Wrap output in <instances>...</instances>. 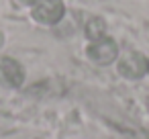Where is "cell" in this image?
<instances>
[{
  "label": "cell",
  "mask_w": 149,
  "mask_h": 139,
  "mask_svg": "<svg viewBox=\"0 0 149 139\" xmlns=\"http://www.w3.org/2000/svg\"><path fill=\"white\" fill-rule=\"evenodd\" d=\"M31 17L43 27H55L65 17V2L63 0H39L35 6H31Z\"/></svg>",
  "instance_id": "obj_1"
},
{
  "label": "cell",
  "mask_w": 149,
  "mask_h": 139,
  "mask_svg": "<svg viewBox=\"0 0 149 139\" xmlns=\"http://www.w3.org/2000/svg\"><path fill=\"white\" fill-rule=\"evenodd\" d=\"M118 55H120L118 43L108 35L102 39H96V41H90L86 47V57L96 66H110L118 59Z\"/></svg>",
  "instance_id": "obj_2"
},
{
  "label": "cell",
  "mask_w": 149,
  "mask_h": 139,
  "mask_svg": "<svg viewBox=\"0 0 149 139\" xmlns=\"http://www.w3.org/2000/svg\"><path fill=\"white\" fill-rule=\"evenodd\" d=\"M116 72L127 80H141L147 74V57L141 51H125L116 59Z\"/></svg>",
  "instance_id": "obj_3"
},
{
  "label": "cell",
  "mask_w": 149,
  "mask_h": 139,
  "mask_svg": "<svg viewBox=\"0 0 149 139\" xmlns=\"http://www.w3.org/2000/svg\"><path fill=\"white\" fill-rule=\"evenodd\" d=\"M25 68L19 59L10 55H0V86L8 90H19L25 84Z\"/></svg>",
  "instance_id": "obj_4"
},
{
  "label": "cell",
  "mask_w": 149,
  "mask_h": 139,
  "mask_svg": "<svg viewBox=\"0 0 149 139\" xmlns=\"http://www.w3.org/2000/svg\"><path fill=\"white\" fill-rule=\"evenodd\" d=\"M84 35L88 41H96L106 37V21L102 17H90L84 23Z\"/></svg>",
  "instance_id": "obj_5"
},
{
  "label": "cell",
  "mask_w": 149,
  "mask_h": 139,
  "mask_svg": "<svg viewBox=\"0 0 149 139\" xmlns=\"http://www.w3.org/2000/svg\"><path fill=\"white\" fill-rule=\"evenodd\" d=\"M19 2H21V4H25V6H35L39 0H19Z\"/></svg>",
  "instance_id": "obj_6"
},
{
  "label": "cell",
  "mask_w": 149,
  "mask_h": 139,
  "mask_svg": "<svg viewBox=\"0 0 149 139\" xmlns=\"http://www.w3.org/2000/svg\"><path fill=\"white\" fill-rule=\"evenodd\" d=\"M2 47H4V33L0 31V49H2Z\"/></svg>",
  "instance_id": "obj_7"
},
{
  "label": "cell",
  "mask_w": 149,
  "mask_h": 139,
  "mask_svg": "<svg viewBox=\"0 0 149 139\" xmlns=\"http://www.w3.org/2000/svg\"><path fill=\"white\" fill-rule=\"evenodd\" d=\"M147 74H149V57H147Z\"/></svg>",
  "instance_id": "obj_8"
}]
</instances>
